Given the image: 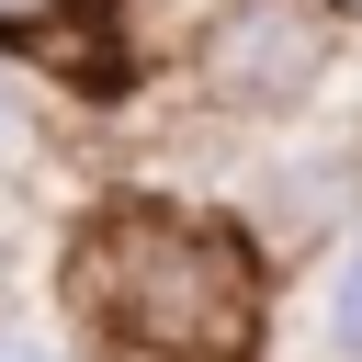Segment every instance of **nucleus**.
Wrapping results in <instances>:
<instances>
[{
	"instance_id": "0eeeda50",
	"label": "nucleus",
	"mask_w": 362,
	"mask_h": 362,
	"mask_svg": "<svg viewBox=\"0 0 362 362\" xmlns=\"http://www.w3.org/2000/svg\"><path fill=\"white\" fill-rule=\"evenodd\" d=\"M351 11H362V0H351Z\"/></svg>"
},
{
	"instance_id": "7ed1b4c3",
	"label": "nucleus",
	"mask_w": 362,
	"mask_h": 362,
	"mask_svg": "<svg viewBox=\"0 0 362 362\" xmlns=\"http://www.w3.org/2000/svg\"><path fill=\"white\" fill-rule=\"evenodd\" d=\"M328 351L362 362V238H351V260H339V283H328Z\"/></svg>"
},
{
	"instance_id": "423d86ee",
	"label": "nucleus",
	"mask_w": 362,
	"mask_h": 362,
	"mask_svg": "<svg viewBox=\"0 0 362 362\" xmlns=\"http://www.w3.org/2000/svg\"><path fill=\"white\" fill-rule=\"evenodd\" d=\"M23 11H45V0H0V23H23Z\"/></svg>"
},
{
	"instance_id": "f03ea898",
	"label": "nucleus",
	"mask_w": 362,
	"mask_h": 362,
	"mask_svg": "<svg viewBox=\"0 0 362 362\" xmlns=\"http://www.w3.org/2000/svg\"><path fill=\"white\" fill-rule=\"evenodd\" d=\"M317 68H328V11L317 0H238L204 45V79L226 102H294V90H317Z\"/></svg>"
},
{
	"instance_id": "f257e3e1",
	"label": "nucleus",
	"mask_w": 362,
	"mask_h": 362,
	"mask_svg": "<svg viewBox=\"0 0 362 362\" xmlns=\"http://www.w3.org/2000/svg\"><path fill=\"white\" fill-rule=\"evenodd\" d=\"M79 305L113 317L124 339L170 351V362H226L249 339V260L238 238L192 226V215H158V204H124L90 249H79Z\"/></svg>"
},
{
	"instance_id": "39448f33",
	"label": "nucleus",
	"mask_w": 362,
	"mask_h": 362,
	"mask_svg": "<svg viewBox=\"0 0 362 362\" xmlns=\"http://www.w3.org/2000/svg\"><path fill=\"white\" fill-rule=\"evenodd\" d=\"M0 362H57V351H34V339H0Z\"/></svg>"
},
{
	"instance_id": "20e7f679",
	"label": "nucleus",
	"mask_w": 362,
	"mask_h": 362,
	"mask_svg": "<svg viewBox=\"0 0 362 362\" xmlns=\"http://www.w3.org/2000/svg\"><path fill=\"white\" fill-rule=\"evenodd\" d=\"M34 158V113H23V90H0V170H23Z\"/></svg>"
}]
</instances>
